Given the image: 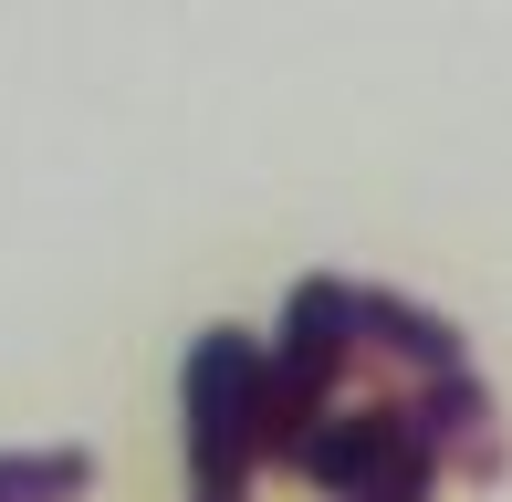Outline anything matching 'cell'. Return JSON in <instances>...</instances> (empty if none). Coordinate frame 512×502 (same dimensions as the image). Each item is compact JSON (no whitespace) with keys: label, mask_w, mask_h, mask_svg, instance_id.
Listing matches in <instances>:
<instances>
[{"label":"cell","mask_w":512,"mask_h":502,"mask_svg":"<svg viewBox=\"0 0 512 502\" xmlns=\"http://www.w3.org/2000/svg\"><path fill=\"white\" fill-rule=\"evenodd\" d=\"M272 461V367L241 325H209L189 346V502H251Z\"/></svg>","instance_id":"1"},{"label":"cell","mask_w":512,"mask_h":502,"mask_svg":"<svg viewBox=\"0 0 512 502\" xmlns=\"http://www.w3.org/2000/svg\"><path fill=\"white\" fill-rule=\"evenodd\" d=\"M95 461L84 450H0V502H84Z\"/></svg>","instance_id":"3"},{"label":"cell","mask_w":512,"mask_h":502,"mask_svg":"<svg viewBox=\"0 0 512 502\" xmlns=\"http://www.w3.org/2000/svg\"><path fill=\"white\" fill-rule=\"evenodd\" d=\"M356 304H366V356H387V367H408V377L471 367V346H460V325H450V314L408 304V293H356Z\"/></svg>","instance_id":"2"}]
</instances>
